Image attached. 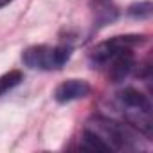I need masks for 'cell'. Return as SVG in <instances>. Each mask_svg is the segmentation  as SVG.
Instances as JSON below:
<instances>
[{
	"mask_svg": "<svg viewBox=\"0 0 153 153\" xmlns=\"http://www.w3.org/2000/svg\"><path fill=\"white\" fill-rule=\"evenodd\" d=\"M144 42L146 36L142 34L114 36L96 45L88 56V61L94 68H103L112 83H121L135 68L133 47Z\"/></svg>",
	"mask_w": 153,
	"mask_h": 153,
	"instance_id": "cell-1",
	"label": "cell"
},
{
	"mask_svg": "<svg viewBox=\"0 0 153 153\" xmlns=\"http://www.w3.org/2000/svg\"><path fill=\"white\" fill-rule=\"evenodd\" d=\"M94 13V29H101L119 18V9L114 4V0H92L90 2Z\"/></svg>",
	"mask_w": 153,
	"mask_h": 153,
	"instance_id": "cell-6",
	"label": "cell"
},
{
	"mask_svg": "<svg viewBox=\"0 0 153 153\" xmlns=\"http://www.w3.org/2000/svg\"><path fill=\"white\" fill-rule=\"evenodd\" d=\"M92 92V87L85 79H67L59 83L54 90V99L59 105H67L76 99H83Z\"/></svg>",
	"mask_w": 153,
	"mask_h": 153,
	"instance_id": "cell-5",
	"label": "cell"
},
{
	"mask_svg": "<svg viewBox=\"0 0 153 153\" xmlns=\"http://www.w3.org/2000/svg\"><path fill=\"white\" fill-rule=\"evenodd\" d=\"M117 105L123 110V115L130 126L144 133L148 139L151 137V101L148 96H144L140 90L133 87H126L115 94Z\"/></svg>",
	"mask_w": 153,
	"mask_h": 153,
	"instance_id": "cell-2",
	"label": "cell"
},
{
	"mask_svg": "<svg viewBox=\"0 0 153 153\" xmlns=\"http://www.w3.org/2000/svg\"><path fill=\"white\" fill-rule=\"evenodd\" d=\"M72 56L70 45H33L22 52V61L33 70H59Z\"/></svg>",
	"mask_w": 153,
	"mask_h": 153,
	"instance_id": "cell-4",
	"label": "cell"
},
{
	"mask_svg": "<svg viewBox=\"0 0 153 153\" xmlns=\"http://www.w3.org/2000/svg\"><path fill=\"white\" fill-rule=\"evenodd\" d=\"M79 148L81 149H87V151H112L110 146L96 131H92L90 128H85L83 130L81 139H79Z\"/></svg>",
	"mask_w": 153,
	"mask_h": 153,
	"instance_id": "cell-7",
	"label": "cell"
},
{
	"mask_svg": "<svg viewBox=\"0 0 153 153\" xmlns=\"http://www.w3.org/2000/svg\"><path fill=\"white\" fill-rule=\"evenodd\" d=\"M85 128H90L92 131H96L112 151H123V149H137L139 148V137L133 131V126H130L128 123H117L112 121L108 117H94L87 123Z\"/></svg>",
	"mask_w": 153,
	"mask_h": 153,
	"instance_id": "cell-3",
	"label": "cell"
},
{
	"mask_svg": "<svg viewBox=\"0 0 153 153\" xmlns=\"http://www.w3.org/2000/svg\"><path fill=\"white\" fill-rule=\"evenodd\" d=\"M24 81V72L22 70H9L6 74L0 76V97L4 94H7L9 90H13L15 87H18Z\"/></svg>",
	"mask_w": 153,
	"mask_h": 153,
	"instance_id": "cell-8",
	"label": "cell"
},
{
	"mask_svg": "<svg viewBox=\"0 0 153 153\" xmlns=\"http://www.w3.org/2000/svg\"><path fill=\"white\" fill-rule=\"evenodd\" d=\"M151 13H153V4L148 0L146 2H135L128 7V15L135 20H146L151 16Z\"/></svg>",
	"mask_w": 153,
	"mask_h": 153,
	"instance_id": "cell-9",
	"label": "cell"
},
{
	"mask_svg": "<svg viewBox=\"0 0 153 153\" xmlns=\"http://www.w3.org/2000/svg\"><path fill=\"white\" fill-rule=\"evenodd\" d=\"M9 2H13V0H0V9H2L4 6H7Z\"/></svg>",
	"mask_w": 153,
	"mask_h": 153,
	"instance_id": "cell-10",
	"label": "cell"
}]
</instances>
